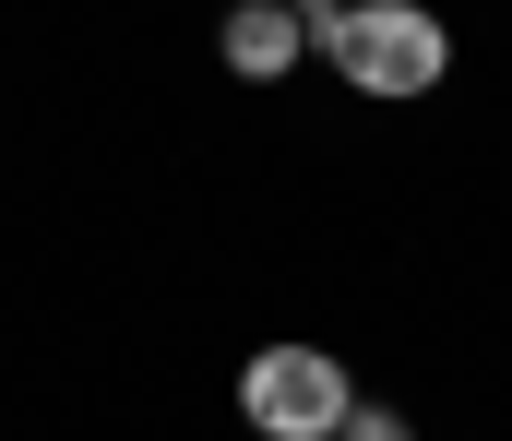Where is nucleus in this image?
<instances>
[{"mask_svg":"<svg viewBox=\"0 0 512 441\" xmlns=\"http://www.w3.org/2000/svg\"><path fill=\"white\" fill-rule=\"evenodd\" d=\"M346 358L334 346H310V334H286V346H262V358H239V418H251L262 441H334V418H346Z\"/></svg>","mask_w":512,"mask_h":441,"instance_id":"obj_2","label":"nucleus"},{"mask_svg":"<svg viewBox=\"0 0 512 441\" xmlns=\"http://www.w3.org/2000/svg\"><path fill=\"white\" fill-rule=\"evenodd\" d=\"M215 60H227L239 84H286V72L310 60V12H298V0H227Z\"/></svg>","mask_w":512,"mask_h":441,"instance_id":"obj_3","label":"nucleus"},{"mask_svg":"<svg viewBox=\"0 0 512 441\" xmlns=\"http://www.w3.org/2000/svg\"><path fill=\"white\" fill-rule=\"evenodd\" d=\"M310 48H322L334 84L370 96V108H417V96H441V72H453V24H441L429 0H322V12H310Z\"/></svg>","mask_w":512,"mask_h":441,"instance_id":"obj_1","label":"nucleus"},{"mask_svg":"<svg viewBox=\"0 0 512 441\" xmlns=\"http://www.w3.org/2000/svg\"><path fill=\"white\" fill-rule=\"evenodd\" d=\"M298 12H322V0H298Z\"/></svg>","mask_w":512,"mask_h":441,"instance_id":"obj_4","label":"nucleus"}]
</instances>
